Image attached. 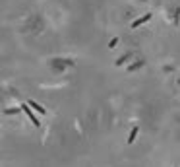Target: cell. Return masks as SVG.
<instances>
[{
	"mask_svg": "<svg viewBox=\"0 0 180 167\" xmlns=\"http://www.w3.org/2000/svg\"><path fill=\"white\" fill-rule=\"evenodd\" d=\"M149 20H151V14H145V16H141V18H138L136 21H132V25H130V27H134V29H136V27L143 25V24H145V21H149Z\"/></svg>",
	"mask_w": 180,
	"mask_h": 167,
	"instance_id": "obj_2",
	"label": "cell"
},
{
	"mask_svg": "<svg viewBox=\"0 0 180 167\" xmlns=\"http://www.w3.org/2000/svg\"><path fill=\"white\" fill-rule=\"evenodd\" d=\"M132 59V55H124V56H120V59L116 60V66H120V64H124L126 60H130Z\"/></svg>",
	"mask_w": 180,
	"mask_h": 167,
	"instance_id": "obj_6",
	"label": "cell"
},
{
	"mask_svg": "<svg viewBox=\"0 0 180 167\" xmlns=\"http://www.w3.org/2000/svg\"><path fill=\"white\" fill-rule=\"evenodd\" d=\"M116 43H118V39H112V41L109 43V47H116Z\"/></svg>",
	"mask_w": 180,
	"mask_h": 167,
	"instance_id": "obj_8",
	"label": "cell"
},
{
	"mask_svg": "<svg viewBox=\"0 0 180 167\" xmlns=\"http://www.w3.org/2000/svg\"><path fill=\"white\" fill-rule=\"evenodd\" d=\"M27 105H29V107L33 109V111L41 113V115H45V113H47V109H45V107H41L39 103H35V101H27Z\"/></svg>",
	"mask_w": 180,
	"mask_h": 167,
	"instance_id": "obj_3",
	"label": "cell"
},
{
	"mask_svg": "<svg viewBox=\"0 0 180 167\" xmlns=\"http://www.w3.org/2000/svg\"><path fill=\"white\" fill-rule=\"evenodd\" d=\"M21 109H23V111H25V115H27V117L31 119V122H33L35 126H39V125H41V122H39V119H37V117H35V115H33V111H31V107H29V105H21Z\"/></svg>",
	"mask_w": 180,
	"mask_h": 167,
	"instance_id": "obj_1",
	"label": "cell"
},
{
	"mask_svg": "<svg viewBox=\"0 0 180 167\" xmlns=\"http://www.w3.org/2000/svg\"><path fill=\"white\" fill-rule=\"evenodd\" d=\"M138 132H140V128H138V126H134V128H132V134H130V138H128V144H132V142L136 140V136H138Z\"/></svg>",
	"mask_w": 180,
	"mask_h": 167,
	"instance_id": "obj_4",
	"label": "cell"
},
{
	"mask_svg": "<svg viewBox=\"0 0 180 167\" xmlns=\"http://www.w3.org/2000/svg\"><path fill=\"white\" fill-rule=\"evenodd\" d=\"M143 66V60H140V62H134L132 66H128V72H136L138 68H141Z\"/></svg>",
	"mask_w": 180,
	"mask_h": 167,
	"instance_id": "obj_5",
	"label": "cell"
},
{
	"mask_svg": "<svg viewBox=\"0 0 180 167\" xmlns=\"http://www.w3.org/2000/svg\"><path fill=\"white\" fill-rule=\"evenodd\" d=\"M19 111V109H8V111H6V115H16Z\"/></svg>",
	"mask_w": 180,
	"mask_h": 167,
	"instance_id": "obj_7",
	"label": "cell"
}]
</instances>
